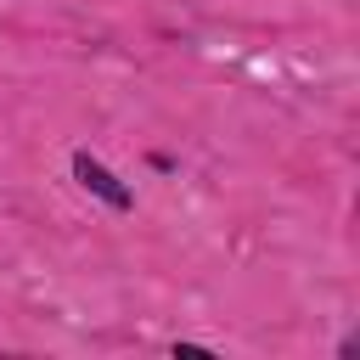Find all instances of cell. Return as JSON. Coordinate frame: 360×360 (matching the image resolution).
Instances as JSON below:
<instances>
[{
  "label": "cell",
  "mask_w": 360,
  "mask_h": 360,
  "mask_svg": "<svg viewBox=\"0 0 360 360\" xmlns=\"http://www.w3.org/2000/svg\"><path fill=\"white\" fill-rule=\"evenodd\" d=\"M73 174H79V186H84V191H96L107 208H129V186H118V174H112V169H101L90 152H73Z\"/></svg>",
  "instance_id": "1"
}]
</instances>
